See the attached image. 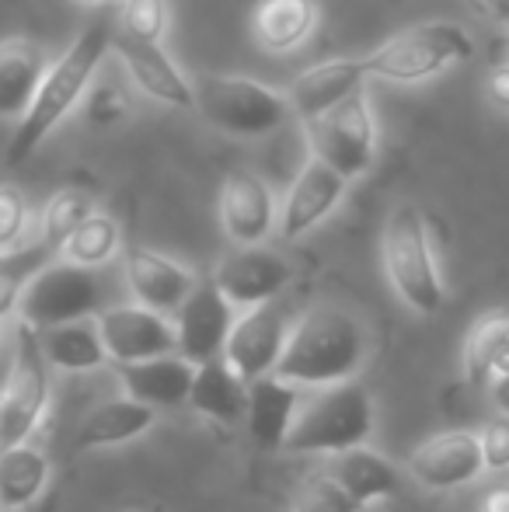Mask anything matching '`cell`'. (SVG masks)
I'll return each instance as SVG.
<instances>
[{"mask_svg": "<svg viewBox=\"0 0 509 512\" xmlns=\"http://www.w3.org/2000/svg\"><path fill=\"white\" fill-rule=\"evenodd\" d=\"M112 32L105 21H95L91 28H84L70 49L60 60L49 67V74L42 77V88L35 95L32 108L25 112V119L18 122L11 143H7V164H21L25 157H32L42 147L49 133L74 112L77 105H84L91 84H95L98 70H102L105 56L112 53Z\"/></svg>", "mask_w": 509, "mask_h": 512, "instance_id": "obj_1", "label": "cell"}, {"mask_svg": "<svg viewBox=\"0 0 509 512\" xmlns=\"http://www.w3.org/2000/svg\"><path fill=\"white\" fill-rule=\"evenodd\" d=\"M367 363V331L342 307H311L297 317L272 377L297 387L346 384Z\"/></svg>", "mask_w": 509, "mask_h": 512, "instance_id": "obj_2", "label": "cell"}, {"mask_svg": "<svg viewBox=\"0 0 509 512\" xmlns=\"http://www.w3.org/2000/svg\"><path fill=\"white\" fill-rule=\"evenodd\" d=\"M374 401L356 380L332 387H314L304 394L293 418V429L283 443V453H346L367 446L374 436Z\"/></svg>", "mask_w": 509, "mask_h": 512, "instance_id": "obj_3", "label": "cell"}, {"mask_svg": "<svg viewBox=\"0 0 509 512\" xmlns=\"http://www.w3.org/2000/svg\"><path fill=\"white\" fill-rule=\"evenodd\" d=\"M384 272L391 279L394 293L415 314H436L447 300L440 265H436L433 237L422 209L415 203H398L384 223Z\"/></svg>", "mask_w": 509, "mask_h": 512, "instance_id": "obj_4", "label": "cell"}, {"mask_svg": "<svg viewBox=\"0 0 509 512\" xmlns=\"http://www.w3.org/2000/svg\"><path fill=\"white\" fill-rule=\"evenodd\" d=\"M192 105L213 129L234 140L272 136L293 115L286 91L241 74H199L192 81Z\"/></svg>", "mask_w": 509, "mask_h": 512, "instance_id": "obj_5", "label": "cell"}, {"mask_svg": "<svg viewBox=\"0 0 509 512\" xmlns=\"http://www.w3.org/2000/svg\"><path fill=\"white\" fill-rule=\"evenodd\" d=\"M478 53L475 35L457 21H422L367 53L370 77L387 84H422L461 67Z\"/></svg>", "mask_w": 509, "mask_h": 512, "instance_id": "obj_6", "label": "cell"}, {"mask_svg": "<svg viewBox=\"0 0 509 512\" xmlns=\"http://www.w3.org/2000/svg\"><path fill=\"white\" fill-rule=\"evenodd\" d=\"M105 304H109V279L102 276V269H81L56 258L28 283L18 317L28 328L49 331L70 321L98 317Z\"/></svg>", "mask_w": 509, "mask_h": 512, "instance_id": "obj_7", "label": "cell"}, {"mask_svg": "<svg viewBox=\"0 0 509 512\" xmlns=\"http://www.w3.org/2000/svg\"><path fill=\"white\" fill-rule=\"evenodd\" d=\"M49 405V363L42 356L39 331L21 324L14 335L11 370L0 387V453L21 446L42 422Z\"/></svg>", "mask_w": 509, "mask_h": 512, "instance_id": "obj_8", "label": "cell"}, {"mask_svg": "<svg viewBox=\"0 0 509 512\" xmlns=\"http://www.w3.org/2000/svg\"><path fill=\"white\" fill-rule=\"evenodd\" d=\"M307 143H311V157L339 171L346 182L363 178L377 161V119L370 108L367 88L356 91L349 102L332 108L321 119L307 122Z\"/></svg>", "mask_w": 509, "mask_h": 512, "instance_id": "obj_9", "label": "cell"}, {"mask_svg": "<svg viewBox=\"0 0 509 512\" xmlns=\"http://www.w3.org/2000/svg\"><path fill=\"white\" fill-rule=\"evenodd\" d=\"M293 324L297 321L290 317V310L279 307L276 300L265 307L245 310V314L234 321L231 338H227L224 363L231 366L245 384H255V380L269 377V373H276L279 359H283Z\"/></svg>", "mask_w": 509, "mask_h": 512, "instance_id": "obj_10", "label": "cell"}, {"mask_svg": "<svg viewBox=\"0 0 509 512\" xmlns=\"http://www.w3.org/2000/svg\"><path fill=\"white\" fill-rule=\"evenodd\" d=\"M98 331H102L105 352H109V359L116 366L178 356L175 317L154 314L147 307H136V304L105 307L98 314Z\"/></svg>", "mask_w": 509, "mask_h": 512, "instance_id": "obj_11", "label": "cell"}, {"mask_svg": "<svg viewBox=\"0 0 509 512\" xmlns=\"http://www.w3.org/2000/svg\"><path fill=\"white\" fill-rule=\"evenodd\" d=\"M293 265L272 248H238L213 269V286L227 297L234 310L265 307L290 286Z\"/></svg>", "mask_w": 509, "mask_h": 512, "instance_id": "obj_12", "label": "cell"}, {"mask_svg": "<svg viewBox=\"0 0 509 512\" xmlns=\"http://www.w3.org/2000/svg\"><path fill=\"white\" fill-rule=\"evenodd\" d=\"M234 321H238V314L227 304L224 293L213 286V279L210 283H199L196 290H192V297L182 304V310L175 314L178 356L196 366V370L206 363L224 359Z\"/></svg>", "mask_w": 509, "mask_h": 512, "instance_id": "obj_13", "label": "cell"}, {"mask_svg": "<svg viewBox=\"0 0 509 512\" xmlns=\"http://www.w3.org/2000/svg\"><path fill=\"white\" fill-rule=\"evenodd\" d=\"M408 474L429 492H454L461 485H471L485 474L482 436L454 429L426 439L408 457Z\"/></svg>", "mask_w": 509, "mask_h": 512, "instance_id": "obj_14", "label": "cell"}, {"mask_svg": "<svg viewBox=\"0 0 509 512\" xmlns=\"http://www.w3.org/2000/svg\"><path fill=\"white\" fill-rule=\"evenodd\" d=\"M123 276H126V290H129V297H133V304L154 310V314H164V317H175L185 300L192 297V290L199 286L196 272L150 248L126 251Z\"/></svg>", "mask_w": 509, "mask_h": 512, "instance_id": "obj_15", "label": "cell"}, {"mask_svg": "<svg viewBox=\"0 0 509 512\" xmlns=\"http://www.w3.org/2000/svg\"><path fill=\"white\" fill-rule=\"evenodd\" d=\"M346 189L349 182L339 171H332L318 157H311L297 171L293 185L286 189L283 206H279V237L283 241H297V237L311 234L318 223H325L339 209V203L346 199Z\"/></svg>", "mask_w": 509, "mask_h": 512, "instance_id": "obj_16", "label": "cell"}, {"mask_svg": "<svg viewBox=\"0 0 509 512\" xmlns=\"http://www.w3.org/2000/svg\"><path fill=\"white\" fill-rule=\"evenodd\" d=\"M220 223L238 248H258L279 227V209L269 182L255 171H234L220 189Z\"/></svg>", "mask_w": 509, "mask_h": 512, "instance_id": "obj_17", "label": "cell"}, {"mask_svg": "<svg viewBox=\"0 0 509 512\" xmlns=\"http://www.w3.org/2000/svg\"><path fill=\"white\" fill-rule=\"evenodd\" d=\"M112 53L119 56L126 77L143 91L147 98L171 108L192 105V81L178 70V63L168 56L161 42H143L126 32H112Z\"/></svg>", "mask_w": 509, "mask_h": 512, "instance_id": "obj_18", "label": "cell"}, {"mask_svg": "<svg viewBox=\"0 0 509 512\" xmlns=\"http://www.w3.org/2000/svg\"><path fill=\"white\" fill-rule=\"evenodd\" d=\"M367 81H370L367 56H339V60H325L318 67L304 70L293 81V88L286 91V98L293 105V115L307 126V122L321 119L332 108L349 102L356 91L367 88Z\"/></svg>", "mask_w": 509, "mask_h": 512, "instance_id": "obj_19", "label": "cell"}, {"mask_svg": "<svg viewBox=\"0 0 509 512\" xmlns=\"http://www.w3.org/2000/svg\"><path fill=\"white\" fill-rule=\"evenodd\" d=\"M304 401V387L286 384L279 377H262L255 384H248V408H245V425L248 436L258 450H283L286 436L293 429V418Z\"/></svg>", "mask_w": 509, "mask_h": 512, "instance_id": "obj_20", "label": "cell"}, {"mask_svg": "<svg viewBox=\"0 0 509 512\" xmlns=\"http://www.w3.org/2000/svg\"><path fill=\"white\" fill-rule=\"evenodd\" d=\"M49 53L35 39H4L0 42V119H25L42 77L49 74Z\"/></svg>", "mask_w": 509, "mask_h": 512, "instance_id": "obj_21", "label": "cell"}, {"mask_svg": "<svg viewBox=\"0 0 509 512\" xmlns=\"http://www.w3.org/2000/svg\"><path fill=\"white\" fill-rule=\"evenodd\" d=\"M116 377L129 401L161 411L189 401L192 384H196V366L185 363L182 356H161L150 363L116 366Z\"/></svg>", "mask_w": 509, "mask_h": 512, "instance_id": "obj_22", "label": "cell"}, {"mask_svg": "<svg viewBox=\"0 0 509 512\" xmlns=\"http://www.w3.org/2000/svg\"><path fill=\"white\" fill-rule=\"evenodd\" d=\"M318 21V0H262L252 14V35L265 53L290 56L307 46Z\"/></svg>", "mask_w": 509, "mask_h": 512, "instance_id": "obj_23", "label": "cell"}, {"mask_svg": "<svg viewBox=\"0 0 509 512\" xmlns=\"http://www.w3.org/2000/svg\"><path fill=\"white\" fill-rule=\"evenodd\" d=\"M325 474L332 481H339L360 506L391 499V495H398V488H401V471L387 457L370 450V446H356V450L335 453V457L325 464Z\"/></svg>", "mask_w": 509, "mask_h": 512, "instance_id": "obj_24", "label": "cell"}, {"mask_svg": "<svg viewBox=\"0 0 509 512\" xmlns=\"http://www.w3.org/2000/svg\"><path fill=\"white\" fill-rule=\"evenodd\" d=\"M39 345L46 363L63 373H88L109 363L102 331H98V317H84V321L39 331Z\"/></svg>", "mask_w": 509, "mask_h": 512, "instance_id": "obj_25", "label": "cell"}, {"mask_svg": "<svg viewBox=\"0 0 509 512\" xmlns=\"http://www.w3.org/2000/svg\"><path fill=\"white\" fill-rule=\"evenodd\" d=\"M157 422V411L147 405H136L129 398L102 401L95 411H88L77 429V446L81 450H109V446H123L129 439L143 436L150 425Z\"/></svg>", "mask_w": 509, "mask_h": 512, "instance_id": "obj_26", "label": "cell"}, {"mask_svg": "<svg viewBox=\"0 0 509 512\" xmlns=\"http://www.w3.org/2000/svg\"><path fill=\"white\" fill-rule=\"evenodd\" d=\"M189 405L199 415L213 418L220 425H238L245 422V408H248V384L224 363H206L196 370V384H192Z\"/></svg>", "mask_w": 509, "mask_h": 512, "instance_id": "obj_27", "label": "cell"}, {"mask_svg": "<svg viewBox=\"0 0 509 512\" xmlns=\"http://www.w3.org/2000/svg\"><path fill=\"white\" fill-rule=\"evenodd\" d=\"M49 481V457L32 443L0 453V512L32 506Z\"/></svg>", "mask_w": 509, "mask_h": 512, "instance_id": "obj_28", "label": "cell"}, {"mask_svg": "<svg viewBox=\"0 0 509 512\" xmlns=\"http://www.w3.org/2000/svg\"><path fill=\"white\" fill-rule=\"evenodd\" d=\"M509 356V310H492L471 328L464 342V377L475 387H489Z\"/></svg>", "mask_w": 509, "mask_h": 512, "instance_id": "obj_29", "label": "cell"}, {"mask_svg": "<svg viewBox=\"0 0 509 512\" xmlns=\"http://www.w3.org/2000/svg\"><path fill=\"white\" fill-rule=\"evenodd\" d=\"M119 248H123V230H119V223L112 220L109 213H95L88 223H81V227L63 241L56 258L70 265H81V269H105V265L119 255Z\"/></svg>", "mask_w": 509, "mask_h": 512, "instance_id": "obj_30", "label": "cell"}, {"mask_svg": "<svg viewBox=\"0 0 509 512\" xmlns=\"http://www.w3.org/2000/svg\"><path fill=\"white\" fill-rule=\"evenodd\" d=\"M49 262H56V251L39 241L0 255V317L18 314V304H21V297H25L28 283H32Z\"/></svg>", "mask_w": 509, "mask_h": 512, "instance_id": "obj_31", "label": "cell"}, {"mask_svg": "<svg viewBox=\"0 0 509 512\" xmlns=\"http://www.w3.org/2000/svg\"><path fill=\"white\" fill-rule=\"evenodd\" d=\"M95 213H98L95 199H91L88 192H81V189L56 192L39 213V244H46V248H53L56 255H60L63 241H67L81 223H88Z\"/></svg>", "mask_w": 509, "mask_h": 512, "instance_id": "obj_32", "label": "cell"}, {"mask_svg": "<svg viewBox=\"0 0 509 512\" xmlns=\"http://www.w3.org/2000/svg\"><path fill=\"white\" fill-rule=\"evenodd\" d=\"M367 506L353 499L339 481H332L325 471L311 474L293 495V512H363Z\"/></svg>", "mask_w": 509, "mask_h": 512, "instance_id": "obj_33", "label": "cell"}, {"mask_svg": "<svg viewBox=\"0 0 509 512\" xmlns=\"http://www.w3.org/2000/svg\"><path fill=\"white\" fill-rule=\"evenodd\" d=\"M119 32L143 42H164V32H168V0H126Z\"/></svg>", "mask_w": 509, "mask_h": 512, "instance_id": "obj_34", "label": "cell"}, {"mask_svg": "<svg viewBox=\"0 0 509 512\" xmlns=\"http://www.w3.org/2000/svg\"><path fill=\"white\" fill-rule=\"evenodd\" d=\"M129 108H133V102H129V95L116 81H109V84L95 81L88 91V98H84V115H88V122L98 129L119 126V122L129 115Z\"/></svg>", "mask_w": 509, "mask_h": 512, "instance_id": "obj_35", "label": "cell"}, {"mask_svg": "<svg viewBox=\"0 0 509 512\" xmlns=\"http://www.w3.org/2000/svg\"><path fill=\"white\" fill-rule=\"evenodd\" d=\"M28 220H32L28 199L14 185H0V255L25 248Z\"/></svg>", "mask_w": 509, "mask_h": 512, "instance_id": "obj_36", "label": "cell"}, {"mask_svg": "<svg viewBox=\"0 0 509 512\" xmlns=\"http://www.w3.org/2000/svg\"><path fill=\"white\" fill-rule=\"evenodd\" d=\"M485 471H509V418H492L482 432Z\"/></svg>", "mask_w": 509, "mask_h": 512, "instance_id": "obj_37", "label": "cell"}, {"mask_svg": "<svg viewBox=\"0 0 509 512\" xmlns=\"http://www.w3.org/2000/svg\"><path fill=\"white\" fill-rule=\"evenodd\" d=\"M485 98L489 105H496L499 112H509V60L496 63L485 77Z\"/></svg>", "mask_w": 509, "mask_h": 512, "instance_id": "obj_38", "label": "cell"}, {"mask_svg": "<svg viewBox=\"0 0 509 512\" xmlns=\"http://www.w3.org/2000/svg\"><path fill=\"white\" fill-rule=\"evenodd\" d=\"M478 512H509V481L503 485H492L489 492L478 502Z\"/></svg>", "mask_w": 509, "mask_h": 512, "instance_id": "obj_39", "label": "cell"}, {"mask_svg": "<svg viewBox=\"0 0 509 512\" xmlns=\"http://www.w3.org/2000/svg\"><path fill=\"white\" fill-rule=\"evenodd\" d=\"M485 394L492 398V405H496V411L503 418H509V373H503V377H496L489 387H485Z\"/></svg>", "mask_w": 509, "mask_h": 512, "instance_id": "obj_40", "label": "cell"}, {"mask_svg": "<svg viewBox=\"0 0 509 512\" xmlns=\"http://www.w3.org/2000/svg\"><path fill=\"white\" fill-rule=\"evenodd\" d=\"M485 7H489L503 25H509V0H485Z\"/></svg>", "mask_w": 509, "mask_h": 512, "instance_id": "obj_41", "label": "cell"}, {"mask_svg": "<svg viewBox=\"0 0 509 512\" xmlns=\"http://www.w3.org/2000/svg\"><path fill=\"white\" fill-rule=\"evenodd\" d=\"M81 4H109V0H81Z\"/></svg>", "mask_w": 509, "mask_h": 512, "instance_id": "obj_42", "label": "cell"}, {"mask_svg": "<svg viewBox=\"0 0 509 512\" xmlns=\"http://www.w3.org/2000/svg\"><path fill=\"white\" fill-rule=\"evenodd\" d=\"M129 512H143V509H129Z\"/></svg>", "mask_w": 509, "mask_h": 512, "instance_id": "obj_43", "label": "cell"}]
</instances>
